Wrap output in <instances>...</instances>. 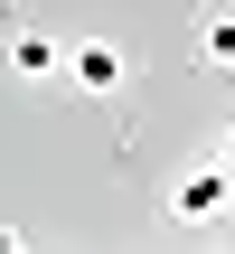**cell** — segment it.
Wrapping results in <instances>:
<instances>
[{
  "instance_id": "4",
  "label": "cell",
  "mask_w": 235,
  "mask_h": 254,
  "mask_svg": "<svg viewBox=\"0 0 235 254\" xmlns=\"http://www.w3.org/2000/svg\"><path fill=\"white\" fill-rule=\"evenodd\" d=\"M57 66H66V47H57L47 28H19V38H9V75H19V85H47Z\"/></svg>"
},
{
  "instance_id": "3",
  "label": "cell",
  "mask_w": 235,
  "mask_h": 254,
  "mask_svg": "<svg viewBox=\"0 0 235 254\" xmlns=\"http://www.w3.org/2000/svg\"><path fill=\"white\" fill-rule=\"evenodd\" d=\"M188 47H198V66H207V75H235V9H198Z\"/></svg>"
},
{
  "instance_id": "1",
  "label": "cell",
  "mask_w": 235,
  "mask_h": 254,
  "mask_svg": "<svg viewBox=\"0 0 235 254\" xmlns=\"http://www.w3.org/2000/svg\"><path fill=\"white\" fill-rule=\"evenodd\" d=\"M226 207H235V170H207V160H198V170L170 179V217H179V226H207V217H226Z\"/></svg>"
},
{
  "instance_id": "6",
  "label": "cell",
  "mask_w": 235,
  "mask_h": 254,
  "mask_svg": "<svg viewBox=\"0 0 235 254\" xmlns=\"http://www.w3.org/2000/svg\"><path fill=\"white\" fill-rule=\"evenodd\" d=\"M0 9H9V0H0Z\"/></svg>"
},
{
  "instance_id": "5",
  "label": "cell",
  "mask_w": 235,
  "mask_h": 254,
  "mask_svg": "<svg viewBox=\"0 0 235 254\" xmlns=\"http://www.w3.org/2000/svg\"><path fill=\"white\" fill-rule=\"evenodd\" d=\"M226 170H235V132H226Z\"/></svg>"
},
{
  "instance_id": "2",
  "label": "cell",
  "mask_w": 235,
  "mask_h": 254,
  "mask_svg": "<svg viewBox=\"0 0 235 254\" xmlns=\"http://www.w3.org/2000/svg\"><path fill=\"white\" fill-rule=\"evenodd\" d=\"M66 75H75L85 94H122V85H132V57H122L113 38H85V47H66Z\"/></svg>"
}]
</instances>
